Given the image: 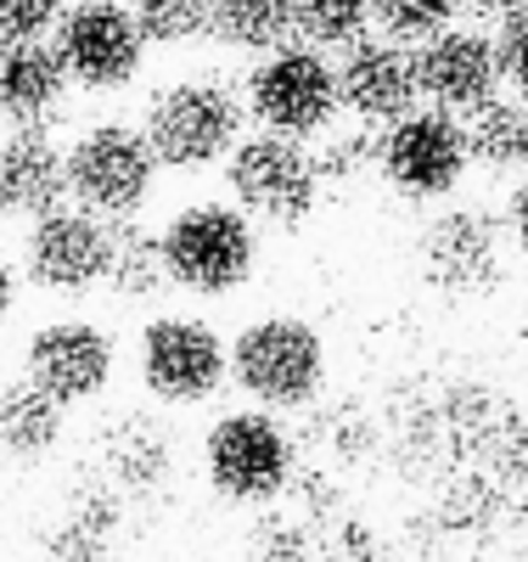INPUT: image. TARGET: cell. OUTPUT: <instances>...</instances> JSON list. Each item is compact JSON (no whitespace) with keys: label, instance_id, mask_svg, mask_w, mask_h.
Segmentation results:
<instances>
[{"label":"cell","instance_id":"cell-1","mask_svg":"<svg viewBox=\"0 0 528 562\" xmlns=\"http://www.w3.org/2000/svg\"><path fill=\"white\" fill-rule=\"evenodd\" d=\"M141 140H147L158 169H175V175L214 169L243 140V97L225 79H209V74L169 79L147 97Z\"/></svg>","mask_w":528,"mask_h":562},{"label":"cell","instance_id":"cell-2","mask_svg":"<svg viewBox=\"0 0 528 562\" xmlns=\"http://www.w3.org/2000/svg\"><path fill=\"white\" fill-rule=\"evenodd\" d=\"M225 383L243 389L254 411H299L326 383V344L304 315H259L225 344Z\"/></svg>","mask_w":528,"mask_h":562},{"label":"cell","instance_id":"cell-3","mask_svg":"<svg viewBox=\"0 0 528 562\" xmlns=\"http://www.w3.org/2000/svg\"><path fill=\"white\" fill-rule=\"evenodd\" d=\"M169 288L191 299H225L236 293L259 265V231L231 203H186L158 231Z\"/></svg>","mask_w":528,"mask_h":562},{"label":"cell","instance_id":"cell-4","mask_svg":"<svg viewBox=\"0 0 528 562\" xmlns=\"http://www.w3.org/2000/svg\"><path fill=\"white\" fill-rule=\"evenodd\" d=\"M158 164L147 153L135 124L102 119L74 135V147L63 153V186L74 209L96 214V220H135L153 198Z\"/></svg>","mask_w":528,"mask_h":562},{"label":"cell","instance_id":"cell-5","mask_svg":"<svg viewBox=\"0 0 528 562\" xmlns=\"http://www.w3.org/2000/svg\"><path fill=\"white\" fill-rule=\"evenodd\" d=\"M512 243L517 237L506 231V220L495 209H445L422 225L416 265H422V281L439 299L472 304V299H490L506 281Z\"/></svg>","mask_w":528,"mask_h":562},{"label":"cell","instance_id":"cell-6","mask_svg":"<svg viewBox=\"0 0 528 562\" xmlns=\"http://www.w3.org/2000/svg\"><path fill=\"white\" fill-rule=\"evenodd\" d=\"M243 113L259 119L265 135L287 140H315L338 119V85H332V63L310 45H276L265 52L243 85Z\"/></svg>","mask_w":528,"mask_h":562},{"label":"cell","instance_id":"cell-7","mask_svg":"<svg viewBox=\"0 0 528 562\" xmlns=\"http://www.w3.org/2000/svg\"><path fill=\"white\" fill-rule=\"evenodd\" d=\"M225 186L231 209H243L248 220L265 225H304L321 203V175L304 140L287 135H243L225 153Z\"/></svg>","mask_w":528,"mask_h":562},{"label":"cell","instance_id":"cell-8","mask_svg":"<svg viewBox=\"0 0 528 562\" xmlns=\"http://www.w3.org/2000/svg\"><path fill=\"white\" fill-rule=\"evenodd\" d=\"M52 52L68 85L113 97V90L135 85L141 63H147V40H141L124 0H74L52 23Z\"/></svg>","mask_w":528,"mask_h":562},{"label":"cell","instance_id":"cell-9","mask_svg":"<svg viewBox=\"0 0 528 562\" xmlns=\"http://www.w3.org/2000/svg\"><path fill=\"white\" fill-rule=\"evenodd\" d=\"M203 473L236 506L276 501L293 479V439L270 411H231L203 439Z\"/></svg>","mask_w":528,"mask_h":562},{"label":"cell","instance_id":"cell-10","mask_svg":"<svg viewBox=\"0 0 528 562\" xmlns=\"http://www.w3.org/2000/svg\"><path fill=\"white\" fill-rule=\"evenodd\" d=\"M371 169L389 180L400 198H411V203L450 198L456 186L467 180V140H461L456 113L411 108V113H400L394 124H382V135H377V164H371Z\"/></svg>","mask_w":528,"mask_h":562},{"label":"cell","instance_id":"cell-11","mask_svg":"<svg viewBox=\"0 0 528 562\" xmlns=\"http://www.w3.org/2000/svg\"><path fill=\"white\" fill-rule=\"evenodd\" d=\"M141 383L164 405H203L225 389V338L203 315H158L141 326Z\"/></svg>","mask_w":528,"mask_h":562},{"label":"cell","instance_id":"cell-12","mask_svg":"<svg viewBox=\"0 0 528 562\" xmlns=\"http://www.w3.org/2000/svg\"><path fill=\"white\" fill-rule=\"evenodd\" d=\"M23 276L52 299H85L108 281V220L57 203L52 214L29 220Z\"/></svg>","mask_w":528,"mask_h":562},{"label":"cell","instance_id":"cell-13","mask_svg":"<svg viewBox=\"0 0 528 562\" xmlns=\"http://www.w3.org/2000/svg\"><path fill=\"white\" fill-rule=\"evenodd\" d=\"M113 371H119V344L96 321H45L23 349V383H34L63 411L96 400L113 383Z\"/></svg>","mask_w":528,"mask_h":562},{"label":"cell","instance_id":"cell-14","mask_svg":"<svg viewBox=\"0 0 528 562\" xmlns=\"http://www.w3.org/2000/svg\"><path fill=\"white\" fill-rule=\"evenodd\" d=\"M411 74H416V102H434L439 113H472L490 97H501V74H495V52L490 34L478 29H439L416 40L411 52Z\"/></svg>","mask_w":528,"mask_h":562},{"label":"cell","instance_id":"cell-15","mask_svg":"<svg viewBox=\"0 0 528 562\" xmlns=\"http://www.w3.org/2000/svg\"><path fill=\"white\" fill-rule=\"evenodd\" d=\"M332 85H338V113L349 108L360 124H394L416 108V74H411V45L389 34H360L338 45Z\"/></svg>","mask_w":528,"mask_h":562},{"label":"cell","instance_id":"cell-16","mask_svg":"<svg viewBox=\"0 0 528 562\" xmlns=\"http://www.w3.org/2000/svg\"><path fill=\"white\" fill-rule=\"evenodd\" d=\"M68 90L45 34H0V119H12V130H52Z\"/></svg>","mask_w":528,"mask_h":562},{"label":"cell","instance_id":"cell-17","mask_svg":"<svg viewBox=\"0 0 528 562\" xmlns=\"http://www.w3.org/2000/svg\"><path fill=\"white\" fill-rule=\"evenodd\" d=\"M68 198L63 186V147L45 130H7L0 135V220H40Z\"/></svg>","mask_w":528,"mask_h":562},{"label":"cell","instance_id":"cell-18","mask_svg":"<svg viewBox=\"0 0 528 562\" xmlns=\"http://www.w3.org/2000/svg\"><path fill=\"white\" fill-rule=\"evenodd\" d=\"M102 288L119 304H158L169 293V270L158 231L141 220H108V281Z\"/></svg>","mask_w":528,"mask_h":562},{"label":"cell","instance_id":"cell-19","mask_svg":"<svg viewBox=\"0 0 528 562\" xmlns=\"http://www.w3.org/2000/svg\"><path fill=\"white\" fill-rule=\"evenodd\" d=\"M63 439V405L45 400L34 383H0V461H40Z\"/></svg>","mask_w":528,"mask_h":562},{"label":"cell","instance_id":"cell-20","mask_svg":"<svg viewBox=\"0 0 528 562\" xmlns=\"http://www.w3.org/2000/svg\"><path fill=\"white\" fill-rule=\"evenodd\" d=\"M203 40H214L220 52H236V57H265L293 40L287 0H209Z\"/></svg>","mask_w":528,"mask_h":562},{"label":"cell","instance_id":"cell-21","mask_svg":"<svg viewBox=\"0 0 528 562\" xmlns=\"http://www.w3.org/2000/svg\"><path fill=\"white\" fill-rule=\"evenodd\" d=\"M467 140V164H490V169H517L528 153V130H523V97L501 90L484 108H472L461 124Z\"/></svg>","mask_w":528,"mask_h":562},{"label":"cell","instance_id":"cell-22","mask_svg":"<svg viewBox=\"0 0 528 562\" xmlns=\"http://www.w3.org/2000/svg\"><path fill=\"white\" fill-rule=\"evenodd\" d=\"M287 23L310 52H338V45L366 34L371 12L366 0H287Z\"/></svg>","mask_w":528,"mask_h":562},{"label":"cell","instance_id":"cell-23","mask_svg":"<svg viewBox=\"0 0 528 562\" xmlns=\"http://www.w3.org/2000/svg\"><path fill=\"white\" fill-rule=\"evenodd\" d=\"M147 45H191L203 40L209 0H124Z\"/></svg>","mask_w":528,"mask_h":562},{"label":"cell","instance_id":"cell-24","mask_svg":"<svg viewBox=\"0 0 528 562\" xmlns=\"http://www.w3.org/2000/svg\"><path fill=\"white\" fill-rule=\"evenodd\" d=\"M366 12L389 40H427L461 18V0H366Z\"/></svg>","mask_w":528,"mask_h":562},{"label":"cell","instance_id":"cell-25","mask_svg":"<svg viewBox=\"0 0 528 562\" xmlns=\"http://www.w3.org/2000/svg\"><path fill=\"white\" fill-rule=\"evenodd\" d=\"M315 158V175H321V192L332 180H355L360 169H371L377 164V140L366 135V130H355V135H332L321 153H310Z\"/></svg>","mask_w":528,"mask_h":562},{"label":"cell","instance_id":"cell-26","mask_svg":"<svg viewBox=\"0 0 528 562\" xmlns=\"http://www.w3.org/2000/svg\"><path fill=\"white\" fill-rule=\"evenodd\" d=\"M490 52H495V74L506 90H523V57H528V34H523V7L495 18V34H490Z\"/></svg>","mask_w":528,"mask_h":562},{"label":"cell","instance_id":"cell-27","mask_svg":"<svg viewBox=\"0 0 528 562\" xmlns=\"http://www.w3.org/2000/svg\"><path fill=\"white\" fill-rule=\"evenodd\" d=\"M68 0H0V34H45Z\"/></svg>","mask_w":528,"mask_h":562},{"label":"cell","instance_id":"cell-28","mask_svg":"<svg viewBox=\"0 0 528 562\" xmlns=\"http://www.w3.org/2000/svg\"><path fill=\"white\" fill-rule=\"evenodd\" d=\"M18 288H23L18 270H12L7 259H0V326H7V321L18 315Z\"/></svg>","mask_w":528,"mask_h":562},{"label":"cell","instance_id":"cell-29","mask_svg":"<svg viewBox=\"0 0 528 562\" xmlns=\"http://www.w3.org/2000/svg\"><path fill=\"white\" fill-rule=\"evenodd\" d=\"M517 7H523V0H461V12H478V18H506Z\"/></svg>","mask_w":528,"mask_h":562}]
</instances>
